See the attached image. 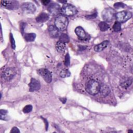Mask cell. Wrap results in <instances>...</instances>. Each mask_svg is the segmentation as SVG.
<instances>
[{
  "label": "cell",
  "mask_w": 133,
  "mask_h": 133,
  "mask_svg": "<svg viewBox=\"0 0 133 133\" xmlns=\"http://www.w3.org/2000/svg\"><path fill=\"white\" fill-rule=\"evenodd\" d=\"M69 20L66 16L62 15L58 16L55 20V25L60 31H65L68 25Z\"/></svg>",
  "instance_id": "1"
},
{
  "label": "cell",
  "mask_w": 133,
  "mask_h": 133,
  "mask_svg": "<svg viewBox=\"0 0 133 133\" xmlns=\"http://www.w3.org/2000/svg\"><path fill=\"white\" fill-rule=\"evenodd\" d=\"M99 83L95 79H90L86 85V90L90 95H96L99 92Z\"/></svg>",
  "instance_id": "2"
},
{
  "label": "cell",
  "mask_w": 133,
  "mask_h": 133,
  "mask_svg": "<svg viewBox=\"0 0 133 133\" xmlns=\"http://www.w3.org/2000/svg\"><path fill=\"white\" fill-rule=\"evenodd\" d=\"M116 12L115 10L111 8H105L101 13L102 19L105 22H111L115 18Z\"/></svg>",
  "instance_id": "3"
},
{
  "label": "cell",
  "mask_w": 133,
  "mask_h": 133,
  "mask_svg": "<svg viewBox=\"0 0 133 133\" xmlns=\"http://www.w3.org/2000/svg\"><path fill=\"white\" fill-rule=\"evenodd\" d=\"M77 12L76 8L70 4H64L61 8V13L64 16H73Z\"/></svg>",
  "instance_id": "4"
},
{
  "label": "cell",
  "mask_w": 133,
  "mask_h": 133,
  "mask_svg": "<svg viewBox=\"0 0 133 133\" xmlns=\"http://www.w3.org/2000/svg\"><path fill=\"white\" fill-rule=\"evenodd\" d=\"M132 14L130 11H121L116 13L115 18L117 22L119 23H124L130 19L132 17Z\"/></svg>",
  "instance_id": "5"
},
{
  "label": "cell",
  "mask_w": 133,
  "mask_h": 133,
  "mask_svg": "<svg viewBox=\"0 0 133 133\" xmlns=\"http://www.w3.org/2000/svg\"><path fill=\"white\" fill-rule=\"evenodd\" d=\"M16 74L17 71L15 68H8L4 71L2 76L5 80L7 81H10L14 78Z\"/></svg>",
  "instance_id": "6"
},
{
  "label": "cell",
  "mask_w": 133,
  "mask_h": 133,
  "mask_svg": "<svg viewBox=\"0 0 133 133\" xmlns=\"http://www.w3.org/2000/svg\"><path fill=\"white\" fill-rule=\"evenodd\" d=\"M22 10L26 14H33L36 10V7L34 4L31 2H25L21 6Z\"/></svg>",
  "instance_id": "7"
},
{
  "label": "cell",
  "mask_w": 133,
  "mask_h": 133,
  "mask_svg": "<svg viewBox=\"0 0 133 133\" xmlns=\"http://www.w3.org/2000/svg\"><path fill=\"white\" fill-rule=\"evenodd\" d=\"M1 4L2 6L10 10L18 9L19 7V3L16 1H1Z\"/></svg>",
  "instance_id": "8"
},
{
  "label": "cell",
  "mask_w": 133,
  "mask_h": 133,
  "mask_svg": "<svg viewBox=\"0 0 133 133\" xmlns=\"http://www.w3.org/2000/svg\"><path fill=\"white\" fill-rule=\"evenodd\" d=\"M38 74L41 75L44 79L48 83H50L52 81V75L51 72L47 69H40L37 70Z\"/></svg>",
  "instance_id": "9"
},
{
  "label": "cell",
  "mask_w": 133,
  "mask_h": 133,
  "mask_svg": "<svg viewBox=\"0 0 133 133\" xmlns=\"http://www.w3.org/2000/svg\"><path fill=\"white\" fill-rule=\"evenodd\" d=\"M48 11L52 15H58L61 13L60 5L56 3H51L48 7Z\"/></svg>",
  "instance_id": "10"
},
{
  "label": "cell",
  "mask_w": 133,
  "mask_h": 133,
  "mask_svg": "<svg viewBox=\"0 0 133 133\" xmlns=\"http://www.w3.org/2000/svg\"><path fill=\"white\" fill-rule=\"evenodd\" d=\"M29 91L30 92L37 91L41 88V84L38 80L34 78H31L30 82L29 84Z\"/></svg>",
  "instance_id": "11"
},
{
  "label": "cell",
  "mask_w": 133,
  "mask_h": 133,
  "mask_svg": "<svg viewBox=\"0 0 133 133\" xmlns=\"http://www.w3.org/2000/svg\"><path fill=\"white\" fill-rule=\"evenodd\" d=\"M49 34L50 36L52 38H57L59 36L60 33L59 30L56 28L55 25H50L48 26V28Z\"/></svg>",
  "instance_id": "12"
},
{
  "label": "cell",
  "mask_w": 133,
  "mask_h": 133,
  "mask_svg": "<svg viewBox=\"0 0 133 133\" xmlns=\"http://www.w3.org/2000/svg\"><path fill=\"white\" fill-rule=\"evenodd\" d=\"M75 33L81 39H85L87 38V34L81 26H77L75 29Z\"/></svg>",
  "instance_id": "13"
},
{
  "label": "cell",
  "mask_w": 133,
  "mask_h": 133,
  "mask_svg": "<svg viewBox=\"0 0 133 133\" xmlns=\"http://www.w3.org/2000/svg\"><path fill=\"white\" fill-rule=\"evenodd\" d=\"M109 41L106 40V41H104L102 42H101V43L97 44L94 47V50L95 51H97V52H100L101 51H102L103 49H104L109 45Z\"/></svg>",
  "instance_id": "14"
},
{
  "label": "cell",
  "mask_w": 133,
  "mask_h": 133,
  "mask_svg": "<svg viewBox=\"0 0 133 133\" xmlns=\"http://www.w3.org/2000/svg\"><path fill=\"white\" fill-rule=\"evenodd\" d=\"M99 92L102 97H106L110 93V89L107 85H102L100 86Z\"/></svg>",
  "instance_id": "15"
},
{
  "label": "cell",
  "mask_w": 133,
  "mask_h": 133,
  "mask_svg": "<svg viewBox=\"0 0 133 133\" xmlns=\"http://www.w3.org/2000/svg\"><path fill=\"white\" fill-rule=\"evenodd\" d=\"M49 15L45 12H41L36 18V21L37 22H45L49 19Z\"/></svg>",
  "instance_id": "16"
},
{
  "label": "cell",
  "mask_w": 133,
  "mask_h": 133,
  "mask_svg": "<svg viewBox=\"0 0 133 133\" xmlns=\"http://www.w3.org/2000/svg\"><path fill=\"white\" fill-rule=\"evenodd\" d=\"M65 44L62 42L58 41L56 44V48L59 52H63L65 49Z\"/></svg>",
  "instance_id": "17"
},
{
  "label": "cell",
  "mask_w": 133,
  "mask_h": 133,
  "mask_svg": "<svg viewBox=\"0 0 133 133\" xmlns=\"http://www.w3.org/2000/svg\"><path fill=\"white\" fill-rule=\"evenodd\" d=\"M24 39L27 42H33L36 37V34L34 33H26L24 35Z\"/></svg>",
  "instance_id": "18"
},
{
  "label": "cell",
  "mask_w": 133,
  "mask_h": 133,
  "mask_svg": "<svg viewBox=\"0 0 133 133\" xmlns=\"http://www.w3.org/2000/svg\"><path fill=\"white\" fill-rule=\"evenodd\" d=\"M98 26L101 31H105L109 29V25L104 21L100 22L98 24Z\"/></svg>",
  "instance_id": "19"
},
{
  "label": "cell",
  "mask_w": 133,
  "mask_h": 133,
  "mask_svg": "<svg viewBox=\"0 0 133 133\" xmlns=\"http://www.w3.org/2000/svg\"><path fill=\"white\" fill-rule=\"evenodd\" d=\"M71 73L68 69H63L61 70L59 74L60 77L62 78H65V77H69L71 76Z\"/></svg>",
  "instance_id": "20"
},
{
  "label": "cell",
  "mask_w": 133,
  "mask_h": 133,
  "mask_svg": "<svg viewBox=\"0 0 133 133\" xmlns=\"http://www.w3.org/2000/svg\"><path fill=\"white\" fill-rule=\"evenodd\" d=\"M59 41L65 44L69 42L70 38L67 34L63 33L59 36Z\"/></svg>",
  "instance_id": "21"
},
{
  "label": "cell",
  "mask_w": 133,
  "mask_h": 133,
  "mask_svg": "<svg viewBox=\"0 0 133 133\" xmlns=\"http://www.w3.org/2000/svg\"><path fill=\"white\" fill-rule=\"evenodd\" d=\"M131 83H132L131 79H128L123 81V82H121L120 83V86L123 88H127L130 86Z\"/></svg>",
  "instance_id": "22"
},
{
  "label": "cell",
  "mask_w": 133,
  "mask_h": 133,
  "mask_svg": "<svg viewBox=\"0 0 133 133\" xmlns=\"http://www.w3.org/2000/svg\"><path fill=\"white\" fill-rule=\"evenodd\" d=\"M113 29L115 32H118L121 31L122 29L121 23L117 21H116L113 26Z\"/></svg>",
  "instance_id": "23"
},
{
  "label": "cell",
  "mask_w": 133,
  "mask_h": 133,
  "mask_svg": "<svg viewBox=\"0 0 133 133\" xmlns=\"http://www.w3.org/2000/svg\"><path fill=\"white\" fill-rule=\"evenodd\" d=\"M32 109H33L32 105H31V104H28V105H25L23 108L22 111L24 113H30L32 111Z\"/></svg>",
  "instance_id": "24"
},
{
  "label": "cell",
  "mask_w": 133,
  "mask_h": 133,
  "mask_svg": "<svg viewBox=\"0 0 133 133\" xmlns=\"http://www.w3.org/2000/svg\"><path fill=\"white\" fill-rule=\"evenodd\" d=\"M125 4H124L122 2H117L114 4V7L116 9H119V8H123L125 7Z\"/></svg>",
  "instance_id": "25"
},
{
  "label": "cell",
  "mask_w": 133,
  "mask_h": 133,
  "mask_svg": "<svg viewBox=\"0 0 133 133\" xmlns=\"http://www.w3.org/2000/svg\"><path fill=\"white\" fill-rule=\"evenodd\" d=\"M70 64V57L69 54H67L65 56L64 59V65L66 66H69Z\"/></svg>",
  "instance_id": "26"
},
{
  "label": "cell",
  "mask_w": 133,
  "mask_h": 133,
  "mask_svg": "<svg viewBox=\"0 0 133 133\" xmlns=\"http://www.w3.org/2000/svg\"><path fill=\"white\" fill-rule=\"evenodd\" d=\"M10 43H11V47L12 49H15L16 47V44H15V41L13 37V35L10 33Z\"/></svg>",
  "instance_id": "27"
},
{
  "label": "cell",
  "mask_w": 133,
  "mask_h": 133,
  "mask_svg": "<svg viewBox=\"0 0 133 133\" xmlns=\"http://www.w3.org/2000/svg\"><path fill=\"white\" fill-rule=\"evenodd\" d=\"M0 119L1 120L7 121L9 120V116L7 115V114H0Z\"/></svg>",
  "instance_id": "28"
},
{
  "label": "cell",
  "mask_w": 133,
  "mask_h": 133,
  "mask_svg": "<svg viewBox=\"0 0 133 133\" xmlns=\"http://www.w3.org/2000/svg\"><path fill=\"white\" fill-rule=\"evenodd\" d=\"M97 13L96 12L94 14H92V15H87L86 16V18L88 19H94L97 17Z\"/></svg>",
  "instance_id": "29"
},
{
  "label": "cell",
  "mask_w": 133,
  "mask_h": 133,
  "mask_svg": "<svg viewBox=\"0 0 133 133\" xmlns=\"http://www.w3.org/2000/svg\"><path fill=\"white\" fill-rule=\"evenodd\" d=\"M10 132L12 133V132H15V133H17V132H18L19 133L20 132V130L19 129L16 127H14L13 128H12L11 131H10Z\"/></svg>",
  "instance_id": "30"
},
{
  "label": "cell",
  "mask_w": 133,
  "mask_h": 133,
  "mask_svg": "<svg viewBox=\"0 0 133 133\" xmlns=\"http://www.w3.org/2000/svg\"><path fill=\"white\" fill-rule=\"evenodd\" d=\"M25 23H21V26H20V30H21V31L22 34H23L24 29V27H25Z\"/></svg>",
  "instance_id": "31"
},
{
  "label": "cell",
  "mask_w": 133,
  "mask_h": 133,
  "mask_svg": "<svg viewBox=\"0 0 133 133\" xmlns=\"http://www.w3.org/2000/svg\"><path fill=\"white\" fill-rule=\"evenodd\" d=\"M41 2L43 3V4L44 5H47V4H48L50 2V1H48V0H44V1H41Z\"/></svg>",
  "instance_id": "32"
},
{
  "label": "cell",
  "mask_w": 133,
  "mask_h": 133,
  "mask_svg": "<svg viewBox=\"0 0 133 133\" xmlns=\"http://www.w3.org/2000/svg\"><path fill=\"white\" fill-rule=\"evenodd\" d=\"M43 119V120H44V121L45 122V125L46 126V130H47V128H48V122H47V120L46 119H45L44 118H43V117H42Z\"/></svg>",
  "instance_id": "33"
},
{
  "label": "cell",
  "mask_w": 133,
  "mask_h": 133,
  "mask_svg": "<svg viewBox=\"0 0 133 133\" xmlns=\"http://www.w3.org/2000/svg\"><path fill=\"white\" fill-rule=\"evenodd\" d=\"M60 100L63 103H65L66 101V99L65 98H60Z\"/></svg>",
  "instance_id": "34"
},
{
  "label": "cell",
  "mask_w": 133,
  "mask_h": 133,
  "mask_svg": "<svg viewBox=\"0 0 133 133\" xmlns=\"http://www.w3.org/2000/svg\"><path fill=\"white\" fill-rule=\"evenodd\" d=\"M59 2L62 3H66V1H59Z\"/></svg>",
  "instance_id": "35"
}]
</instances>
